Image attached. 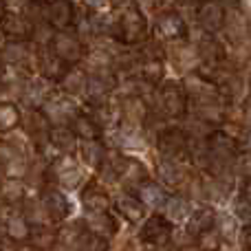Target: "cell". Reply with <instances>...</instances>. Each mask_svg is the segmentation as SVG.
<instances>
[{"label":"cell","instance_id":"obj_1","mask_svg":"<svg viewBox=\"0 0 251 251\" xmlns=\"http://www.w3.org/2000/svg\"><path fill=\"white\" fill-rule=\"evenodd\" d=\"M156 115L163 119H183L190 113V97L185 93V86L178 79H168L156 86V104L152 106Z\"/></svg>","mask_w":251,"mask_h":251},{"label":"cell","instance_id":"obj_2","mask_svg":"<svg viewBox=\"0 0 251 251\" xmlns=\"http://www.w3.org/2000/svg\"><path fill=\"white\" fill-rule=\"evenodd\" d=\"M150 35V26H148V18L137 4L119 11L117 22H115V33L113 40L124 47H137L143 44Z\"/></svg>","mask_w":251,"mask_h":251},{"label":"cell","instance_id":"obj_3","mask_svg":"<svg viewBox=\"0 0 251 251\" xmlns=\"http://www.w3.org/2000/svg\"><path fill=\"white\" fill-rule=\"evenodd\" d=\"M49 44H51L53 53L69 66H77L86 60L88 49H86V42L79 38L77 31H71V29L53 31L51 42Z\"/></svg>","mask_w":251,"mask_h":251},{"label":"cell","instance_id":"obj_4","mask_svg":"<svg viewBox=\"0 0 251 251\" xmlns=\"http://www.w3.org/2000/svg\"><path fill=\"white\" fill-rule=\"evenodd\" d=\"M190 143L192 137L187 130L178 128V126H163L156 132V150L165 159H190Z\"/></svg>","mask_w":251,"mask_h":251},{"label":"cell","instance_id":"obj_5","mask_svg":"<svg viewBox=\"0 0 251 251\" xmlns=\"http://www.w3.org/2000/svg\"><path fill=\"white\" fill-rule=\"evenodd\" d=\"M174 236V223L165 214H152L143 221L139 229V240L148 247H165L172 243Z\"/></svg>","mask_w":251,"mask_h":251},{"label":"cell","instance_id":"obj_6","mask_svg":"<svg viewBox=\"0 0 251 251\" xmlns=\"http://www.w3.org/2000/svg\"><path fill=\"white\" fill-rule=\"evenodd\" d=\"M51 181L64 190H77L84 181L82 161L75 154H60V159L51 163Z\"/></svg>","mask_w":251,"mask_h":251},{"label":"cell","instance_id":"obj_7","mask_svg":"<svg viewBox=\"0 0 251 251\" xmlns=\"http://www.w3.org/2000/svg\"><path fill=\"white\" fill-rule=\"evenodd\" d=\"M156 33L168 42H183L190 38V26H187L185 18L181 16V11L165 7L156 16Z\"/></svg>","mask_w":251,"mask_h":251},{"label":"cell","instance_id":"obj_8","mask_svg":"<svg viewBox=\"0 0 251 251\" xmlns=\"http://www.w3.org/2000/svg\"><path fill=\"white\" fill-rule=\"evenodd\" d=\"M35 25L25 11H11L4 9L0 16V35L4 40H33Z\"/></svg>","mask_w":251,"mask_h":251},{"label":"cell","instance_id":"obj_9","mask_svg":"<svg viewBox=\"0 0 251 251\" xmlns=\"http://www.w3.org/2000/svg\"><path fill=\"white\" fill-rule=\"evenodd\" d=\"M196 22H199L201 31L218 35L221 31H225L227 7L221 0H201L199 9H196Z\"/></svg>","mask_w":251,"mask_h":251},{"label":"cell","instance_id":"obj_10","mask_svg":"<svg viewBox=\"0 0 251 251\" xmlns=\"http://www.w3.org/2000/svg\"><path fill=\"white\" fill-rule=\"evenodd\" d=\"M22 126H25L26 137L33 143V148L42 152L44 146H49V134H51V128H53L47 113L42 108H29V113L22 115Z\"/></svg>","mask_w":251,"mask_h":251},{"label":"cell","instance_id":"obj_11","mask_svg":"<svg viewBox=\"0 0 251 251\" xmlns=\"http://www.w3.org/2000/svg\"><path fill=\"white\" fill-rule=\"evenodd\" d=\"M35 69H38L42 79L60 84V79L64 77V73L69 71V64H64V62L53 53L51 44H35Z\"/></svg>","mask_w":251,"mask_h":251},{"label":"cell","instance_id":"obj_12","mask_svg":"<svg viewBox=\"0 0 251 251\" xmlns=\"http://www.w3.org/2000/svg\"><path fill=\"white\" fill-rule=\"evenodd\" d=\"M40 199H42V205H44V209H47L53 225L66 223V218L73 214V203H71L69 196H66L60 187H49V185L42 187V190H40Z\"/></svg>","mask_w":251,"mask_h":251},{"label":"cell","instance_id":"obj_13","mask_svg":"<svg viewBox=\"0 0 251 251\" xmlns=\"http://www.w3.org/2000/svg\"><path fill=\"white\" fill-rule=\"evenodd\" d=\"M196 55H199L203 69H221L227 62V49L214 33H201V40L196 44Z\"/></svg>","mask_w":251,"mask_h":251},{"label":"cell","instance_id":"obj_14","mask_svg":"<svg viewBox=\"0 0 251 251\" xmlns=\"http://www.w3.org/2000/svg\"><path fill=\"white\" fill-rule=\"evenodd\" d=\"M75 18H77V11L71 0H47L44 2V20L53 31L71 29Z\"/></svg>","mask_w":251,"mask_h":251},{"label":"cell","instance_id":"obj_15","mask_svg":"<svg viewBox=\"0 0 251 251\" xmlns=\"http://www.w3.org/2000/svg\"><path fill=\"white\" fill-rule=\"evenodd\" d=\"M113 207H115V212H117V216L128 223L146 221L148 207H146V203L139 199L137 192H132V190H124L122 194L113 201Z\"/></svg>","mask_w":251,"mask_h":251},{"label":"cell","instance_id":"obj_16","mask_svg":"<svg viewBox=\"0 0 251 251\" xmlns=\"http://www.w3.org/2000/svg\"><path fill=\"white\" fill-rule=\"evenodd\" d=\"M79 201H82L84 209L88 214L95 212H110L113 209V199L106 192V187L97 181H88L86 185H82L79 190Z\"/></svg>","mask_w":251,"mask_h":251},{"label":"cell","instance_id":"obj_17","mask_svg":"<svg viewBox=\"0 0 251 251\" xmlns=\"http://www.w3.org/2000/svg\"><path fill=\"white\" fill-rule=\"evenodd\" d=\"M156 176H159V183L163 187H172V190H181L183 185H185L187 176H190V172H187V168L181 163V161L176 159H161L159 168H156Z\"/></svg>","mask_w":251,"mask_h":251},{"label":"cell","instance_id":"obj_18","mask_svg":"<svg viewBox=\"0 0 251 251\" xmlns=\"http://www.w3.org/2000/svg\"><path fill=\"white\" fill-rule=\"evenodd\" d=\"M60 91L64 95L79 100V97H88V73L82 66H69V71L64 73V77L60 79Z\"/></svg>","mask_w":251,"mask_h":251},{"label":"cell","instance_id":"obj_19","mask_svg":"<svg viewBox=\"0 0 251 251\" xmlns=\"http://www.w3.org/2000/svg\"><path fill=\"white\" fill-rule=\"evenodd\" d=\"M79 161H82L84 168H91L95 172H100L106 163V156H108V148L100 141V139H91V141H79L77 148Z\"/></svg>","mask_w":251,"mask_h":251},{"label":"cell","instance_id":"obj_20","mask_svg":"<svg viewBox=\"0 0 251 251\" xmlns=\"http://www.w3.org/2000/svg\"><path fill=\"white\" fill-rule=\"evenodd\" d=\"M216 218H218V214L212 205H203V207L194 209L190 214V218L185 221V234L190 238H199L203 231L216 227Z\"/></svg>","mask_w":251,"mask_h":251},{"label":"cell","instance_id":"obj_21","mask_svg":"<svg viewBox=\"0 0 251 251\" xmlns=\"http://www.w3.org/2000/svg\"><path fill=\"white\" fill-rule=\"evenodd\" d=\"M49 146H53L60 154H75L79 148V139H77V134L71 130V126L60 124V126H53L51 128Z\"/></svg>","mask_w":251,"mask_h":251},{"label":"cell","instance_id":"obj_22","mask_svg":"<svg viewBox=\"0 0 251 251\" xmlns=\"http://www.w3.org/2000/svg\"><path fill=\"white\" fill-rule=\"evenodd\" d=\"M84 225H86L88 231H95V234L106 236V238H115V236H117V231H119L117 216H113L110 212L86 214V218H84Z\"/></svg>","mask_w":251,"mask_h":251},{"label":"cell","instance_id":"obj_23","mask_svg":"<svg viewBox=\"0 0 251 251\" xmlns=\"http://www.w3.org/2000/svg\"><path fill=\"white\" fill-rule=\"evenodd\" d=\"M69 126H71V130L77 134L79 141L101 139V132H104V128H101V126L95 122V117H93V115H88L86 110H79V113L69 122Z\"/></svg>","mask_w":251,"mask_h":251},{"label":"cell","instance_id":"obj_24","mask_svg":"<svg viewBox=\"0 0 251 251\" xmlns=\"http://www.w3.org/2000/svg\"><path fill=\"white\" fill-rule=\"evenodd\" d=\"M163 214L170 218L172 223H181L187 221L192 214V199L185 196L183 192H174V194H168L163 203Z\"/></svg>","mask_w":251,"mask_h":251},{"label":"cell","instance_id":"obj_25","mask_svg":"<svg viewBox=\"0 0 251 251\" xmlns=\"http://www.w3.org/2000/svg\"><path fill=\"white\" fill-rule=\"evenodd\" d=\"M26 243L35 251H51L60 243V234H57V229H53L51 225H35V227H31Z\"/></svg>","mask_w":251,"mask_h":251},{"label":"cell","instance_id":"obj_26","mask_svg":"<svg viewBox=\"0 0 251 251\" xmlns=\"http://www.w3.org/2000/svg\"><path fill=\"white\" fill-rule=\"evenodd\" d=\"M139 194V199L146 203V207H163L165 199H168V192H165V187L161 185L159 181H152V178H148L143 185H139L137 190H134Z\"/></svg>","mask_w":251,"mask_h":251},{"label":"cell","instance_id":"obj_27","mask_svg":"<svg viewBox=\"0 0 251 251\" xmlns=\"http://www.w3.org/2000/svg\"><path fill=\"white\" fill-rule=\"evenodd\" d=\"M20 209H22V214H25V218L29 221L31 227H35V225H51V218H49L47 209H44L42 199H35V196L26 194V199L22 201Z\"/></svg>","mask_w":251,"mask_h":251},{"label":"cell","instance_id":"obj_28","mask_svg":"<svg viewBox=\"0 0 251 251\" xmlns=\"http://www.w3.org/2000/svg\"><path fill=\"white\" fill-rule=\"evenodd\" d=\"M18 126H22V113L18 108V104L0 101V134L13 132Z\"/></svg>","mask_w":251,"mask_h":251},{"label":"cell","instance_id":"obj_29","mask_svg":"<svg viewBox=\"0 0 251 251\" xmlns=\"http://www.w3.org/2000/svg\"><path fill=\"white\" fill-rule=\"evenodd\" d=\"M26 199V187L20 178H9L0 187V205H22Z\"/></svg>","mask_w":251,"mask_h":251},{"label":"cell","instance_id":"obj_30","mask_svg":"<svg viewBox=\"0 0 251 251\" xmlns=\"http://www.w3.org/2000/svg\"><path fill=\"white\" fill-rule=\"evenodd\" d=\"M75 249L77 251H110V238L84 229V234L79 236V243Z\"/></svg>","mask_w":251,"mask_h":251},{"label":"cell","instance_id":"obj_31","mask_svg":"<svg viewBox=\"0 0 251 251\" xmlns=\"http://www.w3.org/2000/svg\"><path fill=\"white\" fill-rule=\"evenodd\" d=\"M234 216L238 218V223H243V225L251 223V194L245 187H240V192L234 199Z\"/></svg>","mask_w":251,"mask_h":251},{"label":"cell","instance_id":"obj_32","mask_svg":"<svg viewBox=\"0 0 251 251\" xmlns=\"http://www.w3.org/2000/svg\"><path fill=\"white\" fill-rule=\"evenodd\" d=\"M196 240V247H199V251H221L223 249V236H221V231L216 229V227H212V229H207V231H203V234L199 236V238H194Z\"/></svg>","mask_w":251,"mask_h":251},{"label":"cell","instance_id":"obj_33","mask_svg":"<svg viewBox=\"0 0 251 251\" xmlns=\"http://www.w3.org/2000/svg\"><path fill=\"white\" fill-rule=\"evenodd\" d=\"M231 172L243 183L251 181V150H238L234 163H231Z\"/></svg>","mask_w":251,"mask_h":251},{"label":"cell","instance_id":"obj_34","mask_svg":"<svg viewBox=\"0 0 251 251\" xmlns=\"http://www.w3.org/2000/svg\"><path fill=\"white\" fill-rule=\"evenodd\" d=\"M216 229L221 231L223 240L225 243H234L240 234V225H238V218H231V216H223V218H216Z\"/></svg>","mask_w":251,"mask_h":251},{"label":"cell","instance_id":"obj_35","mask_svg":"<svg viewBox=\"0 0 251 251\" xmlns=\"http://www.w3.org/2000/svg\"><path fill=\"white\" fill-rule=\"evenodd\" d=\"M238 240H240V245H243L245 251H251V223H247V225L240 227Z\"/></svg>","mask_w":251,"mask_h":251},{"label":"cell","instance_id":"obj_36","mask_svg":"<svg viewBox=\"0 0 251 251\" xmlns=\"http://www.w3.org/2000/svg\"><path fill=\"white\" fill-rule=\"evenodd\" d=\"M236 137H238V148L240 150H251V128L240 130Z\"/></svg>","mask_w":251,"mask_h":251},{"label":"cell","instance_id":"obj_37","mask_svg":"<svg viewBox=\"0 0 251 251\" xmlns=\"http://www.w3.org/2000/svg\"><path fill=\"white\" fill-rule=\"evenodd\" d=\"M0 251H20V243L11 240L9 236H2L0 238Z\"/></svg>","mask_w":251,"mask_h":251},{"label":"cell","instance_id":"obj_38","mask_svg":"<svg viewBox=\"0 0 251 251\" xmlns=\"http://www.w3.org/2000/svg\"><path fill=\"white\" fill-rule=\"evenodd\" d=\"M137 4V0H108V7L115 9V11H124V9Z\"/></svg>","mask_w":251,"mask_h":251},{"label":"cell","instance_id":"obj_39","mask_svg":"<svg viewBox=\"0 0 251 251\" xmlns=\"http://www.w3.org/2000/svg\"><path fill=\"white\" fill-rule=\"evenodd\" d=\"M82 2L86 4V9H91V11H101L104 4H108V0H82Z\"/></svg>","mask_w":251,"mask_h":251},{"label":"cell","instance_id":"obj_40","mask_svg":"<svg viewBox=\"0 0 251 251\" xmlns=\"http://www.w3.org/2000/svg\"><path fill=\"white\" fill-rule=\"evenodd\" d=\"M9 69H11V66H9V62H7V55H4V51L0 49V77H4Z\"/></svg>","mask_w":251,"mask_h":251},{"label":"cell","instance_id":"obj_41","mask_svg":"<svg viewBox=\"0 0 251 251\" xmlns=\"http://www.w3.org/2000/svg\"><path fill=\"white\" fill-rule=\"evenodd\" d=\"M9 97V84L4 82V77H0V101H7Z\"/></svg>","mask_w":251,"mask_h":251},{"label":"cell","instance_id":"obj_42","mask_svg":"<svg viewBox=\"0 0 251 251\" xmlns=\"http://www.w3.org/2000/svg\"><path fill=\"white\" fill-rule=\"evenodd\" d=\"M243 115L251 122V95L245 97V101H243Z\"/></svg>","mask_w":251,"mask_h":251},{"label":"cell","instance_id":"obj_43","mask_svg":"<svg viewBox=\"0 0 251 251\" xmlns=\"http://www.w3.org/2000/svg\"><path fill=\"white\" fill-rule=\"evenodd\" d=\"M221 2L225 4V7H238L240 0H221Z\"/></svg>","mask_w":251,"mask_h":251},{"label":"cell","instance_id":"obj_44","mask_svg":"<svg viewBox=\"0 0 251 251\" xmlns=\"http://www.w3.org/2000/svg\"><path fill=\"white\" fill-rule=\"evenodd\" d=\"M4 236V227H2V216H0V238Z\"/></svg>","mask_w":251,"mask_h":251},{"label":"cell","instance_id":"obj_45","mask_svg":"<svg viewBox=\"0 0 251 251\" xmlns=\"http://www.w3.org/2000/svg\"><path fill=\"white\" fill-rule=\"evenodd\" d=\"M2 7H4V4H2V2H0V16H2V11H4V9H2Z\"/></svg>","mask_w":251,"mask_h":251},{"label":"cell","instance_id":"obj_46","mask_svg":"<svg viewBox=\"0 0 251 251\" xmlns=\"http://www.w3.org/2000/svg\"><path fill=\"white\" fill-rule=\"evenodd\" d=\"M0 187H2V176H0Z\"/></svg>","mask_w":251,"mask_h":251},{"label":"cell","instance_id":"obj_47","mask_svg":"<svg viewBox=\"0 0 251 251\" xmlns=\"http://www.w3.org/2000/svg\"><path fill=\"white\" fill-rule=\"evenodd\" d=\"M124 251H130V249H124Z\"/></svg>","mask_w":251,"mask_h":251},{"label":"cell","instance_id":"obj_48","mask_svg":"<svg viewBox=\"0 0 251 251\" xmlns=\"http://www.w3.org/2000/svg\"><path fill=\"white\" fill-rule=\"evenodd\" d=\"M199 2H201V0H199Z\"/></svg>","mask_w":251,"mask_h":251},{"label":"cell","instance_id":"obj_49","mask_svg":"<svg viewBox=\"0 0 251 251\" xmlns=\"http://www.w3.org/2000/svg\"><path fill=\"white\" fill-rule=\"evenodd\" d=\"M33 251H35V249H33Z\"/></svg>","mask_w":251,"mask_h":251}]
</instances>
